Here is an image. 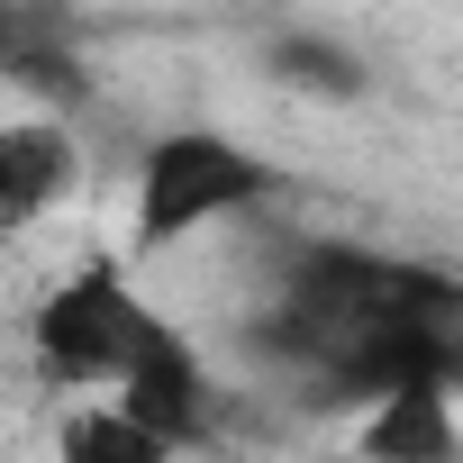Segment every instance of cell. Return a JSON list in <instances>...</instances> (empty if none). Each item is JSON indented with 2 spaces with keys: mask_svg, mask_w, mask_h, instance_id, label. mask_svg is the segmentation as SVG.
Returning <instances> with one entry per match:
<instances>
[{
  "mask_svg": "<svg viewBox=\"0 0 463 463\" xmlns=\"http://www.w3.org/2000/svg\"><path fill=\"white\" fill-rule=\"evenodd\" d=\"M173 336L164 309H146L137 273L118 255H91L73 282H55L28 318V354H37V382L55 391H91V382H118L137 354H155Z\"/></svg>",
  "mask_w": 463,
  "mask_h": 463,
  "instance_id": "cell-1",
  "label": "cell"
},
{
  "mask_svg": "<svg viewBox=\"0 0 463 463\" xmlns=\"http://www.w3.org/2000/svg\"><path fill=\"white\" fill-rule=\"evenodd\" d=\"M264 191H273V164L246 155L237 137H218V128L155 137L146 164H137V264L200 237V227H218V218H237V209H255Z\"/></svg>",
  "mask_w": 463,
  "mask_h": 463,
  "instance_id": "cell-2",
  "label": "cell"
},
{
  "mask_svg": "<svg viewBox=\"0 0 463 463\" xmlns=\"http://www.w3.org/2000/svg\"><path fill=\"white\" fill-rule=\"evenodd\" d=\"M118 409H128L146 436H164L173 454L209 436V409H218V391H209V373H200V354H191V336H182V327H173L155 354H137V364L118 373Z\"/></svg>",
  "mask_w": 463,
  "mask_h": 463,
  "instance_id": "cell-3",
  "label": "cell"
},
{
  "mask_svg": "<svg viewBox=\"0 0 463 463\" xmlns=\"http://www.w3.org/2000/svg\"><path fill=\"white\" fill-rule=\"evenodd\" d=\"M82 191V146L64 118H10L0 128V237H19L28 218L64 209Z\"/></svg>",
  "mask_w": 463,
  "mask_h": 463,
  "instance_id": "cell-4",
  "label": "cell"
},
{
  "mask_svg": "<svg viewBox=\"0 0 463 463\" xmlns=\"http://www.w3.org/2000/svg\"><path fill=\"white\" fill-rule=\"evenodd\" d=\"M364 463H463V436H454V391L445 382H400L391 400L364 409Z\"/></svg>",
  "mask_w": 463,
  "mask_h": 463,
  "instance_id": "cell-5",
  "label": "cell"
},
{
  "mask_svg": "<svg viewBox=\"0 0 463 463\" xmlns=\"http://www.w3.org/2000/svg\"><path fill=\"white\" fill-rule=\"evenodd\" d=\"M264 73H273V82H291V91H309V100H364V91H373L364 55H354L345 37H318V28L273 37V46H264Z\"/></svg>",
  "mask_w": 463,
  "mask_h": 463,
  "instance_id": "cell-6",
  "label": "cell"
},
{
  "mask_svg": "<svg viewBox=\"0 0 463 463\" xmlns=\"http://www.w3.org/2000/svg\"><path fill=\"white\" fill-rule=\"evenodd\" d=\"M55 463H173V445L146 436V427L109 400V409H73V418L55 427Z\"/></svg>",
  "mask_w": 463,
  "mask_h": 463,
  "instance_id": "cell-7",
  "label": "cell"
},
{
  "mask_svg": "<svg viewBox=\"0 0 463 463\" xmlns=\"http://www.w3.org/2000/svg\"><path fill=\"white\" fill-rule=\"evenodd\" d=\"M0 73H10V82H28V91H37L55 118L91 100V73H82V55H73V46H55V37H37V28H28V46H19L10 64H0Z\"/></svg>",
  "mask_w": 463,
  "mask_h": 463,
  "instance_id": "cell-8",
  "label": "cell"
},
{
  "mask_svg": "<svg viewBox=\"0 0 463 463\" xmlns=\"http://www.w3.org/2000/svg\"><path fill=\"white\" fill-rule=\"evenodd\" d=\"M28 46V10H19V0H0V64H10Z\"/></svg>",
  "mask_w": 463,
  "mask_h": 463,
  "instance_id": "cell-9",
  "label": "cell"
}]
</instances>
